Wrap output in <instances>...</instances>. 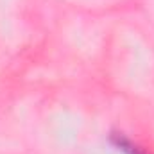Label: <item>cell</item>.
Listing matches in <instances>:
<instances>
[{"label":"cell","instance_id":"6da1fadb","mask_svg":"<svg viewBox=\"0 0 154 154\" xmlns=\"http://www.w3.org/2000/svg\"><path fill=\"white\" fill-rule=\"evenodd\" d=\"M113 142L116 143V147H118L120 151H124L125 154H143L136 145H133V143H131L129 140H125L124 136H118V134H116L115 138H113Z\"/></svg>","mask_w":154,"mask_h":154}]
</instances>
